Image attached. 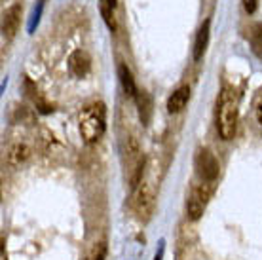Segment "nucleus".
Listing matches in <instances>:
<instances>
[{"label": "nucleus", "mask_w": 262, "mask_h": 260, "mask_svg": "<svg viewBox=\"0 0 262 260\" xmlns=\"http://www.w3.org/2000/svg\"><path fill=\"white\" fill-rule=\"evenodd\" d=\"M237 106H239V97L236 90L224 88L216 103V131L224 141H230L236 135L237 111H239Z\"/></svg>", "instance_id": "obj_1"}, {"label": "nucleus", "mask_w": 262, "mask_h": 260, "mask_svg": "<svg viewBox=\"0 0 262 260\" xmlns=\"http://www.w3.org/2000/svg\"><path fill=\"white\" fill-rule=\"evenodd\" d=\"M106 127V118H105V104L103 103H93L88 104L78 116V129L80 135L84 139V143L92 144L99 141Z\"/></svg>", "instance_id": "obj_2"}, {"label": "nucleus", "mask_w": 262, "mask_h": 260, "mask_svg": "<svg viewBox=\"0 0 262 260\" xmlns=\"http://www.w3.org/2000/svg\"><path fill=\"white\" fill-rule=\"evenodd\" d=\"M156 207V190L148 181H141L133 194V211L141 221H148Z\"/></svg>", "instance_id": "obj_3"}, {"label": "nucleus", "mask_w": 262, "mask_h": 260, "mask_svg": "<svg viewBox=\"0 0 262 260\" xmlns=\"http://www.w3.org/2000/svg\"><path fill=\"white\" fill-rule=\"evenodd\" d=\"M209 198H211V184L209 182H205V184H198L194 186L188 196V200H186V215L190 221H198V219H202L203 211L207 207V203H209Z\"/></svg>", "instance_id": "obj_4"}, {"label": "nucleus", "mask_w": 262, "mask_h": 260, "mask_svg": "<svg viewBox=\"0 0 262 260\" xmlns=\"http://www.w3.org/2000/svg\"><path fill=\"white\" fill-rule=\"evenodd\" d=\"M194 165H196V173L200 175L203 182H215L216 177H219V171H221V165H219V160L215 158V154L207 148H200L196 154V160H194Z\"/></svg>", "instance_id": "obj_5"}, {"label": "nucleus", "mask_w": 262, "mask_h": 260, "mask_svg": "<svg viewBox=\"0 0 262 260\" xmlns=\"http://www.w3.org/2000/svg\"><path fill=\"white\" fill-rule=\"evenodd\" d=\"M69 71L74 78H85L92 71V57L84 50H76L69 55Z\"/></svg>", "instance_id": "obj_6"}, {"label": "nucleus", "mask_w": 262, "mask_h": 260, "mask_svg": "<svg viewBox=\"0 0 262 260\" xmlns=\"http://www.w3.org/2000/svg\"><path fill=\"white\" fill-rule=\"evenodd\" d=\"M21 23V6L19 4H13L4 12V19H2V33L6 38H12L13 34L17 33Z\"/></svg>", "instance_id": "obj_7"}, {"label": "nucleus", "mask_w": 262, "mask_h": 260, "mask_svg": "<svg viewBox=\"0 0 262 260\" xmlns=\"http://www.w3.org/2000/svg\"><path fill=\"white\" fill-rule=\"evenodd\" d=\"M188 101H190V88L188 85H181L167 99V112L169 114H179L188 104Z\"/></svg>", "instance_id": "obj_8"}, {"label": "nucleus", "mask_w": 262, "mask_h": 260, "mask_svg": "<svg viewBox=\"0 0 262 260\" xmlns=\"http://www.w3.org/2000/svg\"><path fill=\"white\" fill-rule=\"evenodd\" d=\"M209 29L211 19H205L196 34V42H194V59L196 61H200L203 57V53H205V48H207V42H209Z\"/></svg>", "instance_id": "obj_9"}, {"label": "nucleus", "mask_w": 262, "mask_h": 260, "mask_svg": "<svg viewBox=\"0 0 262 260\" xmlns=\"http://www.w3.org/2000/svg\"><path fill=\"white\" fill-rule=\"evenodd\" d=\"M31 156V150L27 144H12L10 148H8V163L10 165H21V163H25Z\"/></svg>", "instance_id": "obj_10"}, {"label": "nucleus", "mask_w": 262, "mask_h": 260, "mask_svg": "<svg viewBox=\"0 0 262 260\" xmlns=\"http://www.w3.org/2000/svg\"><path fill=\"white\" fill-rule=\"evenodd\" d=\"M118 78H120V84H122L125 93L133 99L137 97L139 91H137V85H135V80H133V74H131V71L125 65L118 67Z\"/></svg>", "instance_id": "obj_11"}, {"label": "nucleus", "mask_w": 262, "mask_h": 260, "mask_svg": "<svg viewBox=\"0 0 262 260\" xmlns=\"http://www.w3.org/2000/svg\"><path fill=\"white\" fill-rule=\"evenodd\" d=\"M135 101H137V106H139V118H141V122H143V125H148L152 114V101L148 97V93L146 91H139Z\"/></svg>", "instance_id": "obj_12"}, {"label": "nucleus", "mask_w": 262, "mask_h": 260, "mask_svg": "<svg viewBox=\"0 0 262 260\" xmlns=\"http://www.w3.org/2000/svg\"><path fill=\"white\" fill-rule=\"evenodd\" d=\"M99 8H101V15H103L106 27H108L111 31H114V29H116V23H114L112 13H114V8H116V0H99Z\"/></svg>", "instance_id": "obj_13"}, {"label": "nucleus", "mask_w": 262, "mask_h": 260, "mask_svg": "<svg viewBox=\"0 0 262 260\" xmlns=\"http://www.w3.org/2000/svg\"><path fill=\"white\" fill-rule=\"evenodd\" d=\"M105 254H106V245H105V241H101V243H97V245L93 247L92 254L88 256V260H105Z\"/></svg>", "instance_id": "obj_14"}, {"label": "nucleus", "mask_w": 262, "mask_h": 260, "mask_svg": "<svg viewBox=\"0 0 262 260\" xmlns=\"http://www.w3.org/2000/svg\"><path fill=\"white\" fill-rule=\"evenodd\" d=\"M243 8L247 13H255L258 8V0H243Z\"/></svg>", "instance_id": "obj_15"}, {"label": "nucleus", "mask_w": 262, "mask_h": 260, "mask_svg": "<svg viewBox=\"0 0 262 260\" xmlns=\"http://www.w3.org/2000/svg\"><path fill=\"white\" fill-rule=\"evenodd\" d=\"M256 120H258V124L262 125V99L258 101V104H256Z\"/></svg>", "instance_id": "obj_16"}, {"label": "nucleus", "mask_w": 262, "mask_h": 260, "mask_svg": "<svg viewBox=\"0 0 262 260\" xmlns=\"http://www.w3.org/2000/svg\"><path fill=\"white\" fill-rule=\"evenodd\" d=\"M162 254H164V247L160 249V253L156 254V258H154V260H162Z\"/></svg>", "instance_id": "obj_17"}]
</instances>
